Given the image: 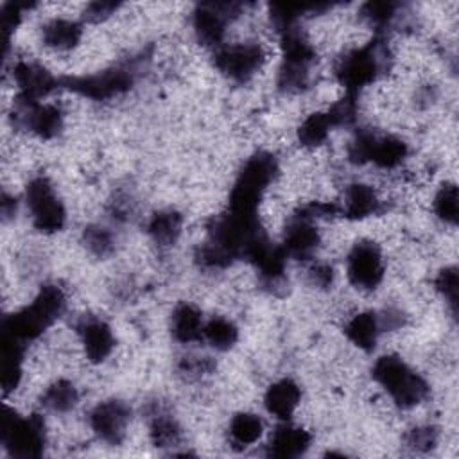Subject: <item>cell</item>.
Returning a JSON list of instances; mask_svg holds the SVG:
<instances>
[{
	"label": "cell",
	"mask_w": 459,
	"mask_h": 459,
	"mask_svg": "<svg viewBox=\"0 0 459 459\" xmlns=\"http://www.w3.org/2000/svg\"><path fill=\"white\" fill-rule=\"evenodd\" d=\"M203 317L201 312L190 303H179L172 310L170 332L172 337L183 344L203 339Z\"/></svg>",
	"instance_id": "cell-22"
},
{
	"label": "cell",
	"mask_w": 459,
	"mask_h": 459,
	"mask_svg": "<svg viewBox=\"0 0 459 459\" xmlns=\"http://www.w3.org/2000/svg\"><path fill=\"white\" fill-rule=\"evenodd\" d=\"M215 68L235 82H246L264 65L265 52L258 43L222 45L215 50Z\"/></svg>",
	"instance_id": "cell-11"
},
{
	"label": "cell",
	"mask_w": 459,
	"mask_h": 459,
	"mask_svg": "<svg viewBox=\"0 0 459 459\" xmlns=\"http://www.w3.org/2000/svg\"><path fill=\"white\" fill-rule=\"evenodd\" d=\"M149 436L154 446L172 448L181 441V429L172 414L163 409H154L149 418Z\"/></svg>",
	"instance_id": "cell-25"
},
{
	"label": "cell",
	"mask_w": 459,
	"mask_h": 459,
	"mask_svg": "<svg viewBox=\"0 0 459 459\" xmlns=\"http://www.w3.org/2000/svg\"><path fill=\"white\" fill-rule=\"evenodd\" d=\"M264 434V421L255 412H238L230 421V437L238 446L256 443Z\"/></svg>",
	"instance_id": "cell-27"
},
{
	"label": "cell",
	"mask_w": 459,
	"mask_h": 459,
	"mask_svg": "<svg viewBox=\"0 0 459 459\" xmlns=\"http://www.w3.org/2000/svg\"><path fill=\"white\" fill-rule=\"evenodd\" d=\"M405 443L416 452H427L437 443V430L434 427H414L407 432Z\"/></svg>",
	"instance_id": "cell-35"
},
{
	"label": "cell",
	"mask_w": 459,
	"mask_h": 459,
	"mask_svg": "<svg viewBox=\"0 0 459 459\" xmlns=\"http://www.w3.org/2000/svg\"><path fill=\"white\" fill-rule=\"evenodd\" d=\"M213 369V364L208 357H186L181 362V373L199 377L203 373H210Z\"/></svg>",
	"instance_id": "cell-37"
},
{
	"label": "cell",
	"mask_w": 459,
	"mask_h": 459,
	"mask_svg": "<svg viewBox=\"0 0 459 459\" xmlns=\"http://www.w3.org/2000/svg\"><path fill=\"white\" fill-rule=\"evenodd\" d=\"M79 403V391L68 380L52 382L41 394V405L56 414L72 411Z\"/></svg>",
	"instance_id": "cell-26"
},
{
	"label": "cell",
	"mask_w": 459,
	"mask_h": 459,
	"mask_svg": "<svg viewBox=\"0 0 459 459\" xmlns=\"http://www.w3.org/2000/svg\"><path fill=\"white\" fill-rule=\"evenodd\" d=\"M183 230V215L172 208L156 212L147 224V233L160 247H170L178 242Z\"/></svg>",
	"instance_id": "cell-23"
},
{
	"label": "cell",
	"mask_w": 459,
	"mask_h": 459,
	"mask_svg": "<svg viewBox=\"0 0 459 459\" xmlns=\"http://www.w3.org/2000/svg\"><path fill=\"white\" fill-rule=\"evenodd\" d=\"M280 34L281 65L278 70V86L287 93L303 91L310 81V66L316 61V50L298 27Z\"/></svg>",
	"instance_id": "cell-5"
},
{
	"label": "cell",
	"mask_w": 459,
	"mask_h": 459,
	"mask_svg": "<svg viewBox=\"0 0 459 459\" xmlns=\"http://www.w3.org/2000/svg\"><path fill=\"white\" fill-rule=\"evenodd\" d=\"M131 421V409L122 400H104L90 412V427L95 436L109 445H118L126 437Z\"/></svg>",
	"instance_id": "cell-13"
},
{
	"label": "cell",
	"mask_w": 459,
	"mask_h": 459,
	"mask_svg": "<svg viewBox=\"0 0 459 459\" xmlns=\"http://www.w3.org/2000/svg\"><path fill=\"white\" fill-rule=\"evenodd\" d=\"M346 274L353 287L373 290L384 278V258L380 247L371 240L357 242L346 258Z\"/></svg>",
	"instance_id": "cell-12"
},
{
	"label": "cell",
	"mask_w": 459,
	"mask_h": 459,
	"mask_svg": "<svg viewBox=\"0 0 459 459\" xmlns=\"http://www.w3.org/2000/svg\"><path fill=\"white\" fill-rule=\"evenodd\" d=\"M310 434L298 427L290 425L289 421H283L271 436L269 441V455L280 457V459H292L303 455L310 446Z\"/></svg>",
	"instance_id": "cell-19"
},
{
	"label": "cell",
	"mask_w": 459,
	"mask_h": 459,
	"mask_svg": "<svg viewBox=\"0 0 459 459\" xmlns=\"http://www.w3.org/2000/svg\"><path fill=\"white\" fill-rule=\"evenodd\" d=\"M43 43L52 50H70L82 38V25L70 18H54L43 25Z\"/></svg>",
	"instance_id": "cell-20"
},
{
	"label": "cell",
	"mask_w": 459,
	"mask_h": 459,
	"mask_svg": "<svg viewBox=\"0 0 459 459\" xmlns=\"http://www.w3.org/2000/svg\"><path fill=\"white\" fill-rule=\"evenodd\" d=\"M203 339L215 350L226 351L235 346L238 339V328L226 317H212L203 326Z\"/></svg>",
	"instance_id": "cell-28"
},
{
	"label": "cell",
	"mask_w": 459,
	"mask_h": 459,
	"mask_svg": "<svg viewBox=\"0 0 459 459\" xmlns=\"http://www.w3.org/2000/svg\"><path fill=\"white\" fill-rule=\"evenodd\" d=\"M387 43L384 38H377L368 45L344 54L335 66V77L348 95L357 97L362 88L377 81L387 66Z\"/></svg>",
	"instance_id": "cell-3"
},
{
	"label": "cell",
	"mask_w": 459,
	"mask_h": 459,
	"mask_svg": "<svg viewBox=\"0 0 459 459\" xmlns=\"http://www.w3.org/2000/svg\"><path fill=\"white\" fill-rule=\"evenodd\" d=\"M380 212V199L373 186L366 183H353L344 194L342 213L348 219H366Z\"/></svg>",
	"instance_id": "cell-21"
},
{
	"label": "cell",
	"mask_w": 459,
	"mask_h": 459,
	"mask_svg": "<svg viewBox=\"0 0 459 459\" xmlns=\"http://www.w3.org/2000/svg\"><path fill=\"white\" fill-rule=\"evenodd\" d=\"M299 400L301 391L292 378H280L273 382L264 394V405L267 412L281 421L290 420V416L299 405Z\"/></svg>",
	"instance_id": "cell-18"
},
{
	"label": "cell",
	"mask_w": 459,
	"mask_h": 459,
	"mask_svg": "<svg viewBox=\"0 0 459 459\" xmlns=\"http://www.w3.org/2000/svg\"><path fill=\"white\" fill-rule=\"evenodd\" d=\"M22 124L38 138H56L63 129V113L54 104L18 100Z\"/></svg>",
	"instance_id": "cell-16"
},
{
	"label": "cell",
	"mask_w": 459,
	"mask_h": 459,
	"mask_svg": "<svg viewBox=\"0 0 459 459\" xmlns=\"http://www.w3.org/2000/svg\"><path fill=\"white\" fill-rule=\"evenodd\" d=\"M434 212L446 224H457L459 217V194L455 183H445L434 197Z\"/></svg>",
	"instance_id": "cell-31"
},
{
	"label": "cell",
	"mask_w": 459,
	"mask_h": 459,
	"mask_svg": "<svg viewBox=\"0 0 459 459\" xmlns=\"http://www.w3.org/2000/svg\"><path fill=\"white\" fill-rule=\"evenodd\" d=\"M244 9L238 2H204L199 4L192 16V27L197 39L206 47H222L228 22Z\"/></svg>",
	"instance_id": "cell-10"
},
{
	"label": "cell",
	"mask_w": 459,
	"mask_h": 459,
	"mask_svg": "<svg viewBox=\"0 0 459 459\" xmlns=\"http://www.w3.org/2000/svg\"><path fill=\"white\" fill-rule=\"evenodd\" d=\"M348 339L360 350L371 351L378 341V335L382 333L378 314L375 312H360L353 316L346 328H344Z\"/></svg>",
	"instance_id": "cell-24"
},
{
	"label": "cell",
	"mask_w": 459,
	"mask_h": 459,
	"mask_svg": "<svg viewBox=\"0 0 459 459\" xmlns=\"http://www.w3.org/2000/svg\"><path fill=\"white\" fill-rule=\"evenodd\" d=\"M436 289L443 296V299L448 303L452 314H457L459 307V274L454 265L445 267L436 276Z\"/></svg>",
	"instance_id": "cell-33"
},
{
	"label": "cell",
	"mask_w": 459,
	"mask_h": 459,
	"mask_svg": "<svg viewBox=\"0 0 459 459\" xmlns=\"http://www.w3.org/2000/svg\"><path fill=\"white\" fill-rule=\"evenodd\" d=\"M117 9H118V4H115V2H104V0L102 2L100 0L90 2L84 9V20H88L91 23H97V22L106 20Z\"/></svg>",
	"instance_id": "cell-36"
},
{
	"label": "cell",
	"mask_w": 459,
	"mask_h": 459,
	"mask_svg": "<svg viewBox=\"0 0 459 459\" xmlns=\"http://www.w3.org/2000/svg\"><path fill=\"white\" fill-rule=\"evenodd\" d=\"M398 9H400V4L396 2H387V0L368 2L362 5L360 16L377 30H384L394 22V18L398 16Z\"/></svg>",
	"instance_id": "cell-30"
},
{
	"label": "cell",
	"mask_w": 459,
	"mask_h": 459,
	"mask_svg": "<svg viewBox=\"0 0 459 459\" xmlns=\"http://www.w3.org/2000/svg\"><path fill=\"white\" fill-rule=\"evenodd\" d=\"M319 242L321 235L316 226V221L298 212L287 224L281 249L290 258L307 260L316 253Z\"/></svg>",
	"instance_id": "cell-15"
},
{
	"label": "cell",
	"mask_w": 459,
	"mask_h": 459,
	"mask_svg": "<svg viewBox=\"0 0 459 459\" xmlns=\"http://www.w3.org/2000/svg\"><path fill=\"white\" fill-rule=\"evenodd\" d=\"M2 445L9 455L20 459L39 457L45 450V423L38 414L20 416L5 407L0 427Z\"/></svg>",
	"instance_id": "cell-6"
},
{
	"label": "cell",
	"mask_w": 459,
	"mask_h": 459,
	"mask_svg": "<svg viewBox=\"0 0 459 459\" xmlns=\"http://www.w3.org/2000/svg\"><path fill=\"white\" fill-rule=\"evenodd\" d=\"M333 129V124L326 111H316L308 115L298 127V140L305 147H317L321 145L330 131Z\"/></svg>",
	"instance_id": "cell-29"
},
{
	"label": "cell",
	"mask_w": 459,
	"mask_h": 459,
	"mask_svg": "<svg viewBox=\"0 0 459 459\" xmlns=\"http://www.w3.org/2000/svg\"><path fill=\"white\" fill-rule=\"evenodd\" d=\"M13 77L18 86V100L39 102L52 90L59 88V81L41 65L20 61L13 68Z\"/></svg>",
	"instance_id": "cell-14"
},
{
	"label": "cell",
	"mask_w": 459,
	"mask_h": 459,
	"mask_svg": "<svg viewBox=\"0 0 459 459\" xmlns=\"http://www.w3.org/2000/svg\"><path fill=\"white\" fill-rule=\"evenodd\" d=\"M310 280L317 287H330L333 280V269L328 264H316L310 269Z\"/></svg>",
	"instance_id": "cell-38"
},
{
	"label": "cell",
	"mask_w": 459,
	"mask_h": 459,
	"mask_svg": "<svg viewBox=\"0 0 459 459\" xmlns=\"http://www.w3.org/2000/svg\"><path fill=\"white\" fill-rule=\"evenodd\" d=\"M134 82V72L129 66H113L97 74L81 77H65L59 81L61 88L75 91L93 100H108L127 91Z\"/></svg>",
	"instance_id": "cell-9"
},
{
	"label": "cell",
	"mask_w": 459,
	"mask_h": 459,
	"mask_svg": "<svg viewBox=\"0 0 459 459\" xmlns=\"http://www.w3.org/2000/svg\"><path fill=\"white\" fill-rule=\"evenodd\" d=\"M81 344L84 350V355L90 362L99 364L104 362L113 348H115V335L111 326L99 317H84L77 326Z\"/></svg>",
	"instance_id": "cell-17"
},
{
	"label": "cell",
	"mask_w": 459,
	"mask_h": 459,
	"mask_svg": "<svg viewBox=\"0 0 459 459\" xmlns=\"http://www.w3.org/2000/svg\"><path fill=\"white\" fill-rule=\"evenodd\" d=\"M82 242L86 246V249L99 256V258H104V256H109L113 251H115V237L113 233L100 226V224H91V226H86L84 231H82Z\"/></svg>",
	"instance_id": "cell-32"
},
{
	"label": "cell",
	"mask_w": 459,
	"mask_h": 459,
	"mask_svg": "<svg viewBox=\"0 0 459 459\" xmlns=\"http://www.w3.org/2000/svg\"><path fill=\"white\" fill-rule=\"evenodd\" d=\"M371 373L375 382L382 385L391 400L402 409H411L429 396L427 380L411 369L398 355L378 357Z\"/></svg>",
	"instance_id": "cell-2"
},
{
	"label": "cell",
	"mask_w": 459,
	"mask_h": 459,
	"mask_svg": "<svg viewBox=\"0 0 459 459\" xmlns=\"http://www.w3.org/2000/svg\"><path fill=\"white\" fill-rule=\"evenodd\" d=\"M25 203L38 231L52 235L63 230L66 222L65 206L45 176H36L27 183Z\"/></svg>",
	"instance_id": "cell-8"
},
{
	"label": "cell",
	"mask_w": 459,
	"mask_h": 459,
	"mask_svg": "<svg viewBox=\"0 0 459 459\" xmlns=\"http://www.w3.org/2000/svg\"><path fill=\"white\" fill-rule=\"evenodd\" d=\"M278 172L276 158L269 152H256L240 169L230 192V210L256 213V208Z\"/></svg>",
	"instance_id": "cell-4"
},
{
	"label": "cell",
	"mask_w": 459,
	"mask_h": 459,
	"mask_svg": "<svg viewBox=\"0 0 459 459\" xmlns=\"http://www.w3.org/2000/svg\"><path fill=\"white\" fill-rule=\"evenodd\" d=\"M407 156V143L393 134L357 131L348 143V160L353 163H373L378 169H394Z\"/></svg>",
	"instance_id": "cell-7"
},
{
	"label": "cell",
	"mask_w": 459,
	"mask_h": 459,
	"mask_svg": "<svg viewBox=\"0 0 459 459\" xmlns=\"http://www.w3.org/2000/svg\"><path fill=\"white\" fill-rule=\"evenodd\" d=\"M333 127H346L351 126L357 118V97L355 95H344L341 100H337L330 109H326Z\"/></svg>",
	"instance_id": "cell-34"
},
{
	"label": "cell",
	"mask_w": 459,
	"mask_h": 459,
	"mask_svg": "<svg viewBox=\"0 0 459 459\" xmlns=\"http://www.w3.org/2000/svg\"><path fill=\"white\" fill-rule=\"evenodd\" d=\"M65 307L66 298L63 290L57 285H45L27 307L4 317L2 337L25 346L56 323L65 312Z\"/></svg>",
	"instance_id": "cell-1"
}]
</instances>
